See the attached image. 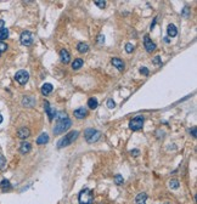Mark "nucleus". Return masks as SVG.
<instances>
[{
  "instance_id": "27",
  "label": "nucleus",
  "mask_w": 197,
  "mask_h": 204,
  "mask_svg": "<svg viewBox=\"0 0 197 204\" xmlns=\"http://www.w3.org/2000/svg\"><path fill=\"white\" fill-rule=\"evenodd\" d=\"M181 15H182L184 17H187V16L190 15V6L185 5V6H184V9H182V11H181Z\"/></svg>"
},
{
  "instance_id": "30",
  "label": "nucleus",
  "mask_w": 197,
  "mask_h": 204,
  "mask_svg": "<svg viewBox=\"0 0 197 204\" xmlns=\"http://www.w3.org/2000/svg\"><path fill=\"white\" fill-rule=\"evenodd\" d=\"M6 50H7V44H5L4 41H0V54H2Z\"/></svg>"
},
{
  "instance_id": "14",
  "label": "nucleus",
  "mask_w": 197,
  "mask_h": 204,
  "mask_svg": "<svg viewBox=\"0 0 197 204\" xmlns=\"http://www.w3.org/2000/svg\"><path fill=\"white\" fill-rule=\"evenodd\" d=\"M31 149H32V145L28 142V141H23V142L21 143L20 152L22 153V154H26V153H28Z\"/></svg>"
},
{
  "instance_id": "12",
  "label": "nucleus",
  "mask_w": 197,
  "mask_h": 204,
  "mask_svg": "<svg viewBox=\"0 0 197 204\" xmlns=\"http://www.w3.org/2000/svg\"><path fill=\"white\" fill-rule=\"evenodd\" d=\"M60 60L62 63H69L71 61V56H69V54H68V51L67 50H61L60 51Z\"/></svg>"
},
{
  "instance_id": "4",
  "label": "nucleus",
  "mask_w": 197,
  "mask_h": 204,
  "mask_svg": "<svg viewBox=\"0 0 197 204\" xmlns=\"http://www.w3.org/2000/svg\"><path fill=\"white\" fill-rule=\"evenodd\" d=\"M84 137H85V140H86L88 143L96 142L98 139L101 137V133L98 130H95V129H86L84 131Z\"/></svg>"
},
{
  "instance_id": "11",
  "label": "nucleus",
  "mask_w": 197,
  "mask_h": 204,
  "mask_svg": "<svg viewBox=\"0 0 197 204\" xmlns=\"http://www.w3.org/2000/svg\"><path fill=\"white\" fill-rule=\"evenodd\" d=\"M111 63L118 69V71H124V68H125V64H124V62L122 61L120 59H117V57H115V59H112L111 60Z\"/></svg>"
},
{
  "instance_id": "15",
  "label": "nucleus",
  "mask_w": 197,
  "mask_h": 204,
  "mask_svg": "<svg viewBox=\"0 0 197 204\" xmlns=\"http://www.w3.org/2000/svg\"><path fill=\"white\" fill-rule=\"evenodd\" d=\"M167 34H168V37H170V38L177 37V34H178L177 27H175L174 24H169V26L167 27Z\"/></svg>"
},
{
  "instance_id": "16",
  "label": "nucleus",
  "mask_w": 197,
  "mask_h": 204,
  "mask_svg": "<svg viewBox=\"0 0 197 204\" xmlns=\"http://www.w3.org/2000/svg\"><path fill=\"white\" fill-rule=\"evenodd\" d=\"M146 199H147V194L145 192L139 193L135 197V203L136 204H146Z\"/></svg>"
},
{
  "instance_id": "2",
  "label": "nucleus",
  "mask_w": 197,
  "mask_h": 204,
  "mask_svg": "<svg viewBox=\"0 0 197 204\" xmlns=\"http://www.w3.org/2000/svg\"><path fill=\"white\" fill-rule=\"evenodd\" d=\"M79 204H93L94 203V193L89 188H83L78 196Z\"/></svg>"
},
{
  "instance_id": "7",
  "label": "nucleus",
  "mask_w": 197,
  "mask_h": 204,
  "mask_svg": "<svg viewBox=\"0 0 197 204\" xmlns=\"http://www.w3.org/2000/svg\"><path fill=\"white\" fill-rule=\"evenodd\" d=\"M20 40L22 45L29 46V45H32V43H33V35H32V33H31L29 31H24V32H22V34H21Z\"/></svg>"
},
{
  "instance_id": "32",
  "label": "nucleus",
  "mask_w": 197,
  "mask_h": 204,
  "mask_svg": "<svg viewBox=\"0 0 197 204\" xmlns=\"http://www.w3.org/2000/svg\"><path fill=\"white\" fill-rule=\"evenodd\" d=\"M5 164H6V159H5V157L0 154V170L5 166Z\"/></svg>"
},
{
  "instance_id": "6",
  "label": "nucleus",
  "mask_w": 197,
  "mask_h": 204,
  "mask_svg": "<svg viewBox=\"0 0 197 204\" xmlns=\"http://www.w3.org/2000/svg\"><path fill=\"white\" fill-rule=\"evenodd\" d=\"M15 79H16V82L19 83V84L24 85V84H27L28 79H29V73L27 71H24V69H21L19 72H16Z\"/></svg>"
},
{
  "instance_id": "8",
  "label": "nucleus",
  "mask_w": 197,
  "mask_h": 204,
  "mask_svg": "<svg viewBox=\"0 0 197 204\" xmlns=\"http://www.w3.org/2000/svg\"><path fill=\"white\" fill-rule=\"evenodd\" d=\"M144 45H145V49H146L147 52H152V51L156 50V44L150 39L149 35H145L144 37Z\"/></svg>"
},
{
  "instance_id": "26",
  "label": "nucleus",
  "mask_w": 197,
  "mask_h": 204,
  "mask_svg": "<svg viewBox=\"0 0 197 204\" xmlns=\"http://www.w3.org/2000/svg\"><path fill=\"white\" fill-rule=\"evenodd\" d=\"M22 102H23V104L24 106H31V103L29 102H32L33 104H34V99H32V97H23V100H22Z\"/></svg>"
},
{
  "instance_id": "5",
  "label": "nucleus",
  "mask_w": 197,
  "mask_h": 204,
  "mask_svg": "<svg viewBox=\"0 0 197 204\" xmlns=\"http://www.w3.org/2000/svg\"><path fill=\"white\" fill-rule=\"evenodd\" d=\"M144 117L142 116H136L135 118H133L130 122H129V129L133 130V131H139L140 129H142V125H144Z\"/></svg>"
},
{
  "instance_id": "19",
  "label": "nucleus",
  "mask_w": 197,
  "mask_h": 204,
  "mask_svg": "<svg viewBox=\"0 0 197 204\" xmlns=\"http://www.w3.org/2000/svg\"><path fill=\"white\" fill-rule=\"evenodd\" d=\"M77 50H78L79 52L84 54V52H86L89 50V45L86 43H79L78 45H77Z\"/></svg>"
},
{
  "instance_id": "21",
  "label": "nucleus",
  "mask_w": 197,
  "mask_h": 204,
  "mask_svg": "<svg viewBox=\"0 0 197 204\" xmlns=\"http://www.w3.org/2000/svg\"><path fill=\"white\" fill-rule=\"evenodd\" d=\"M88 106H89V108H90V109H95V108L98 106V100H96L95 97H90V99L88 100Z\"/></svg>"
},
{
  "instance_id": "24",
  "label": "nucleus",
  "mask_w": 197,
  "mask_h": 204,
  "mask_svg": "<svg viewBox=\"0 0 197 204\" xmlns=\"http://www.w3.org/2000/svg\"><path fill=\"white\" fill-rule=\"evenodd\" d=\"M179 186H180V182H179L178 179H172V180L169 181V187H170L172 190H178Z\"/></svg>"
},
{
  "instance_id": "20",
  "label": "nucleus",
  "mask_w": 197,
  "mask_h": 204,
  "mask_svg": "<svg viewBox=\"0 0 197 204\" xmlns=\"http://www.w3.org/2000/svg\"><path fill=\"white\" fill-rule=\"evenodd\" d=\"M0 187L2 191H7V190H11V184L7 179H4L1 182H0Z\"/></svg>"
},
{
  "instance_id": "31",
  "label": "nucleus",
  "mask_w": 197,
  "mask_h": 204,
  "mask_svg": "<svg viewBox=\"0 0 197 204\" xmlns=\"http://www.w3.org/2000/svg\"><path fill=\"white\" fill-rule=\"evenodd\" d=\"M106 104H107V107H108L110 109H112V108H115V107H116V103H115V101H113L112 99L107 100V103H106Z\"/></svg>"
},
{
  "instance_id": "40",
  "label": "nucleus",
  "mask_w": 197,
  "mask_h": 204,
  "mask_svg": "<svg viewBox=\"0 0 197 204\" xmlns=\"http://www.w3.org/2000/svg\"><path fill=\"white\" fill-rule=\"evenodd\" d=\"M1 123H2V116L0 114V124H1Z\"/></svg>"
},
{
  "instance_id": "10",
  "label": "nucleus",
  "mask_w": 197,
  "mask_h": 204,
  "mask_svg": "<svg viewBox=\"0 0 197 204\" xmlns=\"http://www.w3.org/2000/svg\"><path fill=\"white\" fill-rule=\"evenodd\" d=\"M74 117L76 118H78V119H83V118H85L86 116H88V111H86V108H84V107H79L77 109H74Z\"/></svg>"
},
{
  "instance_id": "25",
  "label": "nucleus",
  "mask_w": 197,
  "mask_h": 204,
  "mask_svg": "<svg viewBox=\"0 0 197 204\" xmlns=\"http://www.w3.org/2000/svg\"><path fill=\"white\" fill-rule=\"evenodd\" d=\"M115 184L118 185V186H120V185L124 184V179H123V176H122V175L117 174V175L115 176Z\"/></svg>"
},
{
  "instance_id": "18",
  "label": "nucleus",
  "mask_w": 197,
  "mask_h": 204,
  "mask_svg": "<svg viewBox=\"0 0 197 204\" xmlns=\"http://www.w3.org/2000/svg\"><path fill=\"white\" fill-rule=\"evenodd\" d=\"M48 141H49V135H48V134H45V133L40 134L39 137L37 139V143H38V145H44V143H48Z\"/></svg>"
},
{
  "instance_id": "23",
  "label": "nucleus",
  "mask_w": 197,
  "mask_h": 204,
  "mask_svg": "<svg viewBox=\"0 0 197 204\" xmlns=\"http://www.w3.org/2000/svg\"><path fill=\"white\" fill-rule=\"evenodd\" d=\"M7 37H9V29L5 28V27L1 28V29H0V41L7 39Z\"/></svg>"
},
{
  "instance_id": "13",
  "label": "nucleus",
  "mask_w": 197,
  "mask_h": 204,
  "mask_svg": "<svg viewBox=\"0 0 197 204\" xmlns=\"http://www.w3.org/2000/svg\"><path fill=\"white\" fill-rule=\"evenodd\" d=\"M29 135H31V131H29L28 128H21V129H19V131H17V136L20 139H22V140L27 139Z\"/></svg>"
},
{
  "instance_id": "37",
  "label": "nucleus",
  "mask_w": 197,
  "mask_h": 204,
  "mask_svg": "<svg viewBox=\"0 0 197 204\" xmlns=\"http://www.w3.org/2000/svg\"><path fill=\"white\" fill-rule=\"evenodd\" d=\"M132 154H134V156H139V149H132Z\"/></svg>"
},
{
  "instance_id": "3",
  "label": "nucleus",
  "mask_w": 197,
  "mask_h": 204,
  "mask_svg": "<svg viewBox=\"0 0 197 204\" xmlns=\"http://www.w3.org/2000/svg\"><path fill=\"white\" fill-rule=\"evenodd\" d=\"M79 135V131L77 130H74V131H71V133H68L65 137H62L61 140H60L59 142H57V148H63V147H67V146H69L71 143L73 142L77 137H78Z\"/></svg>"
},
{
  "instance_id": "35",
  "label": "nucleus",
  "mask_w": 197,
  "mask_h": 204,
  "mask_svg": "<svg viewBox=\"0 0 197 204\" xmlns=\"http://www.w3.org/2000/svg\"><path fill=\"white\" fill-rule=\"evenodd\" d=\"M152 62H153L156 66H161V64H162V61H161V57H159V56H156V57H153Z\"/></svg>"
},
{
  "instance_id": "33",
  "label": "nucleus",
  "mask_w": 197,
  "mask_h": 204,
  "mask_svg": "<svg viewBox=\"0 0 197 204\" xmlns=\"http://www.w3.org/2000/svg\"><path fill=\"white\" fill-rule=\"evenodd\" d=\"M103 43H105V37H103V34H98V45H103Z\"/></svg>"
},
{
  "instance_id": "22",
  "label": "nucleus",
  "mask_w": 197,
  "mask_h": 204,
  "mask_svg": "<svg viewBox=\"0 0 197 204\" xmlns=\"http://www.w3.org/2000/svg\"><path fill=\"white\" fill-rule=\"evenodd\" d=\"M83 63H84V61H83L82 59H76V60L73 61V63H72V68H73L74 71H77L79 68H82Z\"/></svg>"
},
{
  "instance_id": "17",
  "label": "nucleus",
  "mask_w": 197,
  "mask_h": 204,
  "mask_svg": "<svg viewBox=\"0 0 197 204\" xmlns=\"http://www.w3.org/2000/svg\"><path fill=\"white\" fill-rule=\"evenodd\" d=\"M52 89H54V86L51 85V84H49V83H45L43 86H41V94L43 95H49L51 91H52Z\"/></svg>"
},
{
  "instance_id": "39",
  "label": "nucleus",
  "mask_w": 197,
  "mask_h": 204,
  "mask_svg": "<svg viewBox=\"0 0 197 204\" xmlns=\"http://www.w3.org/2000/svg\"><path fill=\"white\" fill-rule=\"evenodd\" d=\"M4 24H5V22H4L2 20H0V29L4 28Z\"/></svg>"
},
{
  "instance_id": "28",
  "label": "nucleus",
  "mask_w": 197,
  "mask_h": 204,
  "mask_svg": "<svg viewBox=\"0 0 197 204\" xmlns=\"http://www.w3.org/2000/svg\"><path fill=\"white\" fill-rule=\"evenodd\" d=\"M133 50H134V46H133V44H130V43H127V44H125V51H127L128 54H130V52H133Z\"/></svg>"
},
{
  "instance_id": "9",
  "label": "nucleus",
  "mask_w": 197,
  "mask_h": 204,
  "mask_svg": "<svg viewBox=\"0 0 197 204\" xmlns=\"http://www.w3.org/2000/svg\"><path fill=\"white\" fill-rule=\"evenodd\" d=\"M44 108H45V112H46V114H48V117H49V120H52V118L57 114V112H56L54 108L50 107V103L48 101L44 102Z\"/></svg>"
},
{
  "instance_id": "36",
  "label": "nucleus",
  "mask_w": 197,
  "mask_h": 204,
  "mask_svg": "<svg viewBox=\"0 0 197 204\" xmlns=\"http://www.w3.org/2000/svg\"><path fill=\"white\" fill-rule=\"evenodd\" d=\"M190 133L192 134V136H194V137H196V128H192V129H190Z\"/></svg>"
},
{
  "instance_id": "38",
  "label": "nucleus",
  "mask_w": 197,
  "mask_h": 204,
  "mask_svg": "<svg viewBox=\"0 0 197 204\" xmlns=\"http://www.w3.org/2000/svg\"><path fill=\"white\" fill-rule=\"evenodd\" d=\"M156 21H157V18H155V20H153V22H152V24H151V27H150V29H151V31H152V29L155 28V24H156Z\"/></svg>"
},
{
  "instance_id": "34",
  "label": "nucleus",
  "mask_w": 197,
  "mask_h": 204,
  "mask_svg": "<svg viewBox=\"0 0 197 204\" xmlns=\"http://www.w3.org/2000/svg\"><path fill=\"white\" fill-rule=\"evenodd\" d=\"M140 73L144 74V75H149V74H150V71H149L146 67H141V68H140Z\"/></svg>"
},
{
  "instance_id": "29",
  "label": "nucleus",
  "mask_w": 197,
  "mask_h": 204,
  "mask_svg": "<svg viewBox=\"0 0 197 204\" xmlns=\"http://www.w3.org/2000/svg\"><path fill=\"white\" fill-rule=\"evenodd\" d=\"M94 4H95V5H98L100 9H103V7L106 6V1H101V0H95V1H94Z\"/></svg>"
},
{
  "instance_id": "1",
  "label": "nucleus",
  "mask_w": 197,
  "mask_h": 204,
  "mask_svg": "<svg viewBox=\"0 0 197 204\" xmlns=\"http://www.w3.org/2000/svg\"><path fill=\"white\" fill-rule=\"evenodd\" d=\"M57 114H59V118H57V122H56L55 126H54V134L55 135H60V134L65 133L72 125L71 119L68 118V116L65 112H59Z\"/></svg>"
}]
</instances>
